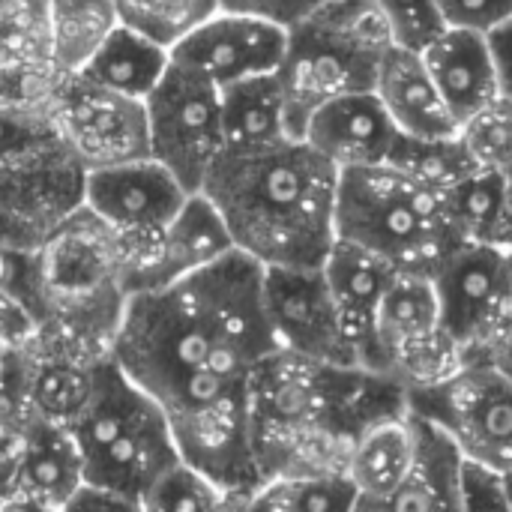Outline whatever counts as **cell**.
Masks as SVG:
<instances>
[{"mask_svg": "<svg viewBox=\"0 0 512 512\" xmlns=\"http://www.w3.org/2000/svg\"><path fill=\"white\" fill-rule=\"evenodd\" d=\"M336 234L360 243L405 273L432 276L468 243L447 207V192L408 177L390 162L342 168Z\"/></svg>", "mask_w": 512, "mask_h": 512, "instance_id": "cell-5", "label": "cell"}, {"mask_svg": "<svg viewBox=\"0 0 512 512\" xmlns=\"http://www.w3.org/2000/svg\"><path fill=\"white\" fill-rule=\"evenodd\" d=\"M117 15L132 30L174 48L186 33L222 9V0H114Z\"/></svg>", "mask_w": 512, "mask_h": 512, "instance_id": "cell-30", "label": "cell"}, {"mask_svg": "<svg viewBox=\"0 0 512 512\" xmlns=\"http://www.w3.org/2000/svg\"><path fill=\"white\" fill-rule=\"evenodd\" d=\"M285 45L288 27L264 15L222 6L171 48V60L222 90L243 78L276 72Z\"/></svg>", "mask_w": 512, "mask_h": 512, "instance_id": "cell-15", "label": "cell"}, {"mask_svg": "<svg viewBox=\"0 0 512 512\" xmlns=\"http://www.w3.org/2000/svg\"><path fill=\"white\" fill-rule=\"evenodd\" d=\"M462 366L465 354L441 321L432 276L399 270L378 306L372 372L414 393L447 381Z\"/></svg>", "mask_w": 512, "mask_h": 512, "instance_id": "cell-7", "label": "cell"}, {"mask_svg": "<svg viewBox=\"0 0 512 512\" xmlns=\"http://www.w3.org/2000/svg\"><path fill=\"white\" fill-rule=\"evenodd\" d=\"M48 60L45 0H0V69Z\"/></svg>", "mask_w": 512, "mask_h": 512, "instance_id": "cell-32", "label": "cell"}, {"mask_svg": "<svg viewBox=\"0 0 512 512\" xmlns=\"http://www.w3.org/2000/svg\"><path fill=\"white\" fill-rule=\"evenodd\" d=\"M168 63H171V48L159 45L156 39L120 21L78 75L114 93L147 99L150 90L165 75Z\"/></svg>", "mask_w": 512, "mask_h": 512, "instance_id": "cell-25", "label": "cell"}, {"mask_svg": "<svg viewBox=\"0 0 512 512\" xmlns=\"http://www.w3.org/2000/svg\"><path fill=\"white\" fill-rule=\"evenodd\" d=\"M492 51H495V63H498V81H501V93L512 99V21L504 27H498L495 33H489Z\"/></svg>", "mask_w": 512, "mask_h": 512, "instance_id": "cell-39", "label": "cell"}, {"mask_svg": "<svg viewBox=\"0 0 512 512\" xmlns=\"http://www.w3.org/2000/svg\"><path fill=\"white\" fill-rule=\"evenodd\" d=\"M246 510L333 512L357 510V489L345 474H294L264 480Z\"/></svg>", "mask_w": 512, "mask_h": 512, "instance_id": "cell-27", "label": "cell"}, {"mask_svg": "<svg viewBox=\"0 0 512 512\" xmlns=\"http://www.w3.org/2000/svg\"><path fill=\"white\" fill-rule=\"evenodd\" d=\"M441 321L465 354V363L512 327V252L492 243H462L432 273Z\"/></svg>", "mask_w": 512, "mask_h": 512, "instance_id": "cell-11", "label": "cell"}, {"mask_svg": "<svg viewBox=\"0 0 512 512\" xmlns=\"http://www.w3.org/2000/svg\"><path fill=\"white\" fill-rule=\"evenodd\" d=\"M81 483V456L69 429L30 420L18 450L0 465V510H66Z\"/></svg>", "mask_w": 512, "mask_h": 512, "instance_id": "cell-17", "label": "cell"}, {"mask_svg": "<svg viewBox=\"0 0 512 512\" xmlns=\"http://www.w3.org/2000/svg\"><path fill=\"white\" fill-rule=\"evenodd\" d=\"M42 330L39 315L12 291L0 288V339L12 348H27Z\"/></svg>", "mask_w": 512, "mask_h": 512, "instance_id": "cell-37", "label": "cell"}, {"mask_svg": "<svg viewBox=\"0 0 512 512\" xmlns=\"http://www.w3.org/2000/svg\"><path fill=\"white\" fill-rule=\"evenodd\" d=\"M414 456V420L411 408L369 426L345 468V477L357 489V512L381 510V504L402 486Z\"/></svg>", "mask_w": 512, "mask_h": 512, "instance_id": "cell-24", "label": "cell"}, {"mask_svg": "<svg viewBox=\"0 0 512 512\" xmlns=\"http://www.w3.org/2000/svg\"><path fill=\"white\" fill-rule=\"evenodd\" d=\"M405 408L408 393L381 372L276 348L249 381V429L261 483L345 474L360 435Z\"/></svg>", "mask_w": 512, "mask_h": 512, "instance_id": "cell-2", "label": "cell"}, {"mask_svg": "<svg viewBox=\"0 0 512 512\" xmlns=\"http://www.w3.org/2000/svg\"><path fill=\"white\" fill-rule=\"evenodd\" d=\"M324 276L330 285V294L336 300L342 327L357 351V360L363 369H372V345H375V318L378 306L390 288V282L399 276V267L381 258L378 252L351 243L336 240L330 255L324 258Z\"/></svg>", "mask_w": 512, "mask_h": 512, "instance_id": "cell-19", "label": "cell"}, {"mask_svg": "<svg viewBox=\"0 0 512 512\" xmlns=\"http://www.w3.org/2000/svg\"><path fill=\"white\" fill-rule=\"evenodd\" d=\"M504 495H507V510H512V471H504Z\"/></svg>", "mask_w": 512, "mask_h": 512, "instance_id": "cell-43", "label": "cell"}, {"mask_svg": "<svg viewBox=\"0 0 512 512\" xmlns=\"http://www.w3.org/2000/svg\"><path fill=\"white\" fill-rule=\"evenodd\" d=\"M15 354H18V348H12L9 342L0 339V387L6 384V378H9V372L15 366Z\"/></svg>", "mask_w": 512, "mask_h": 512, "instance_id": "cell-42", "label": "cell"}, {"mask_svg": "<svg viewBox=\"0 0 512 512\" xmlns=\"http://www.w3.org/2000/svg\"><path fill=\"white\" fill-rule=\"evenodd\" d=\"M327 0H222L225 9H237V12H252V15H264L282 27L297 24L300 18H306L309 12H315L318 6H324Z\"/></svg>", "mask_w": 512, "mask_h": 512, "instance_id": "cell-38", "label": "cell"}, {"mask_svg": "<svg viewBox=\"0 0 512 512\" xmlns=\"http://www.w3.org/2000/svg\"><path fill=\"white\" fill-rule=\"evenodd\" d=\"M273 351L264 264L240 249L180 282L129 294L111 342V360L168 414L180 456L237 510L261 486L249 381Z\"/></svg>", "mask_w": 512, "mask_h": 512, "instance_id": "cell-1", "label": "cell"}, {"mask_svg": "<svg viewBox=\"0 0 512 512\" xmlns=\"http://www.w3.org/2000/svg\"><path fill=\"white\" fill-rule=\"evenodd\" d=\"M465 147L480 168L510 171L512 168V99L495 96L489 105L474 111L459 129Z\"/></svg>", "mask_w": 512, "mask_h": 512, "instance_id": "cell-33", "label": "cell"}, {"mask_svg": "<svg viewBox=\"0 0 512 512\" xmlns=\"http://www.w3.org/2000/svg\"><path fill=\"white\" fill-rule=\"evenodd\" d=\"M414 420V456L402 486L381 504V512L408 510H462V465L465 453L447 429L429 417L411 411Z\"/></svg>", "mask_w": 512, "mask_h": 512, "instance_id": "cell-22", "label": "cell"}, {"mask_svg": "<svg viewBox=\"0 0 512 512\" xmlns=\"http://www.w3.org/2000/svg\"><path fill=\"white\" fill-rule=\"evenodd\" d=\"M51 117L87 171L150 156L144 99L114 93L81 75H63L51 99Z\"/></svg>", "mask_w": 512, "mask_h": 512, "instance_id": "cell-12", "label": "cell"}, {"mask_svg": "<svg viewBox=\"0 0 512 512\" xmlns=\"http://www.w3.org/2000/svg\"><path fill=\"white\" fill-rule=\"evenodd\" d=\"M375 93L405 135L444 138L462 129L417 48L393 45L387 51L375 78Z\"/></svg>", "mask_w": 512, "mask_h": 512, "instance_id": "cell-21", "label": "cell"}, {"mask_svg": "<svg viewBox=\"0 0 512 512\" xmlns=\"http://www.w3.org/2000/svg\"><path fill=\"white\" fill-rule=\"evenodd\" d=\"M126 243L129 294L180 282L237 249L219 207L201 189L186 198V204L162 231L150 237H126Z\"/></svg>", "mask_w": 512, "mask_h": 512, "instance_id": "cell-14", "label": "cell"}, {"mask_svg": "<svg viewBox=\"0 0 512 512\" xmlns=\"http://www.w3.org/2000/svg\"><path fill=\"white\" fill-rule=\"evenodd\" d=\"M474 363H489L492 369H498L501 375H507L512 381V327H507V330L483 351V357L474 360Z\"/></svg>", "mask_w": 512, "mask_h": 512, "instance_id": "cell-41", "label": "cell"}, {"mask_svg": "<svg viewBox=\"0 0 512 512\" xmlns=\"http://www.w3.org/2000/svg\"><path fill=\"white\" fill-rule=\"evenodd\" d=\"M339 168L306 138L222 150L201 192L219 207L234 246L264 267H321L336 234Z\"/></svg>", "mask_w": 512, "mask_h": 512, "instance_id": "cell-3", "label": "cell"}, {"mask_svg": "<svg viewBox=\"0 0 512 512\" xmlns=\"http://www.w3.org/2000/svg\"><path fill=\"white\" fill-rule=\"evenodd\" d=\"M420 54L459 123L501 96L498 63L486 33L444 27Z\"/></svg>", "mask_w": 512, "mask_h": 512, "instance_id": "cell-20", "label": "cell"}, {"mask_svg": "<svg viewBox=\"0 0 512 512\" xmlns=\"http://www.w3.org/2000/svg\"><path fill=\"white\" fill-rule=\"evenodd\" d=\"M459 492H462V510H507L504 471H495L483 462L465 459Z\"/></svg>", "mask_w": 512, "mask_h": 512, "instance_id": "cell-36", "label": "cell"}, {"mask_svg": "<svg viewBox=\"0 0 512 512\" xmlns=\"http://www.w3.org/2000/svg\"><path fill=\"white\" fill-rule=\"evenodd\" d=\"M303 138L342 171L387 162L399 126L375 90H357L315 108Z\"/></svg>", "mask_w": 512, "mask_h": 512, "instance_id": "cell-18", "label": "cell"}, {"mask_svg": "<svg viewBox=\"0 0 512 512\" xmlns=\"http://www.w3.org/2000/svg\"><path fill=\"white\" fill-rule=\"evenodd\" d=\"M387 162L405 171L408 177L429 183L435 189H444V192L480 168L459 132L444 135V138H423V135L399 132Z\"/></svg>", "mask_w": 512, "mask_h": 512, "instance_id": "cell-28", "label": "cell"}, {"mask_svg": "<svg viewBox=\"0 0 512 512\" xmlns=\"http://www.w3.org/2000/svg\"><path fill=\"white\" fill-rule=\"evenodd\" d=\"M396 45L375 0H327L288 27L285 57L276 69L294 135L324 102L375 90L381 60Z\"/></svg>", "mask_w": 512, "mask_h": 512, "instance_id": "cell-6", "label": "cell"}, {"mask_svg": "<svg viewBox=\"0 0 512 512\" xmlns=\"http://www.w3.org/2000/svg\"><path fill=\"white\" fill-rule=\"evenodd\" d=\"M375 6L393 30L396 45L423 51L444 30L435 0H375Z\"/></svg>", "mask_w": 512, "mask_h": 512, "instance_id": "cell-34", "label": "cell"}, {"mask_svg": "<svg viewBox=\"0 0 512 512\" xmlns=\"http://www.w3.org/2000/svg\"><path fill=\"white\" fill-rule=\"evenodd\" d=\"M219 93L225 150L249 153L297 138L288 114V99L276 72L243 78L237 84L222 87Z\"/></svg>", "mask_w": 512, "mask_h": 512, "instance_id": "cell-23", "label": "cell"}, {"mask_svg": "<svg viewBox=\"0 0 512 512\" xmlns=\"http://www.w3.org/2000/svg\"><path fill=\"white\" fill-rule=\"evenodd\" d=\"M264 312L276 348L333 366H360L324 267H264Z\"/></svg>", "mask_w": 512, "mask_h": 512, "instance_id": "cell-13", "label": "cell"}, {"mask_svg": "<svg viewBox=\"0 0 512 512\" xmlns=\"http://www.w3.org/2000/svg\"><path fill=\"white\" fill-rule=\"evenodd\" d=\"M138 510L213 512L237 510V507H234V498L219 483H213L204 471H198L195 465L180 459L153 480V486L144 492Z\"/></svg>", "mask_w": 512, "mask_h": 512, "instance_id": "cell-29", "label": "cell"}, {"mask_svg": "<svg viewBox=\"0 0 512 512\" xmlns=\"http://www.w3.org/2000/svg\"><path fill=\"white\" fill-rule=\"evenodd\" d=\"M444 27L495 33L512 21V0H435Z\"/></svg>", "mask_w": 512, "mask_h": 512, "instance_id": "cell-35", "label": "cell"}, {"mask_svg": "<svg viewBox=\"0 0 512 512\" xmlns=\"http://www.w3.org/2000/svg\"><path fill=\"white\" fill-rule=\"evenodd\" d=\"M192 192L153 156L84 174V207L123 237L162 231Z\"/></svg>", "mask_w": 512, "mask_h": 512, "instance_id": "cell-16", "label": "cell"}, {"mask_svg": "<svg viewBox=\"0 0 512 512\" xmlns=\"http://www.w3.org/2000/svg\"><path fill=\"white\" fill-rule=\"evenodd\" d=\"M117 24L114 0H45L51 66L60 75H78Z\"/></svg>", "mask_w": 512, "mask_h": 512, "instance_id": "cell-26", "label": "cell"}, {"mask_svg": "<svg viewBox=\"0 0 512 512\" xmlns=\"http://www.w3.org/2000/svg\"><path fill=\"white\" fill-rule=\"evenodd\" d=\"M408 408L447 429L465 459L512 471V381L489 363H465L447 381L408 393Z\"/></svg>", "mask_w": 512, "mask_h": 512, "instance_id": "cell-10", "label": "cell"}, {"mask_svg": "<svg viewBox=\"0 0 512 512\" xmlns=\"http://www.w3.org/2000/svg\"><path fill=\"white\" fill-rule=\"evenodd\" d=\"M84 174L60 132L0 159V243L39 249L84 204Z\"/></svg>", "mask_w": 512, "mask_h": 512, "instance_id": "cell-8", "label": "cell"}, {"mask_svg": "<svg viewBox=\"0 0 512 512\" xmlns=\"http://www.w3.org/2000/svg\"><path fill=\"white\" fill-rule=\"evenodd\" d=\"M504 192V171L477 168L465 180L447 189V207L468 243H489Z\"/></svg>", "mask_w": 512, "mask_h": 512, "instance_id": "cell-31", "label": "cell"}, {"mask_svg": "<svg viewBox=\"0 0 512 512\" xmlns=\"http://www.w3.org/2000/svg\"><path fill=\"white\" fill-rule=\"evenodd\" d=\"M66 429L78 447L84 483L117 495L129 510H138L153 480L183 459L162 405L111 354L93 366L87 402Z\"/></svg>", "mask_w": 512, "mask_h": 512, "instance_id": "cell-4", "label": "cell"}, {"mask_svg": "<svg viewBox=\"0 0 512 512\" xmlns=\"http://www.w3.org/2000/svg\"><path fill=\"white\" fill-rule=\"evenodd\" d=\"M489 243L512 252V168L504 171V192H501V204H498V216H495Z\"/></svg>", "mask_w": 512, "mask_h": 512, "instance_id": "cell-40", "label": "cell"}, {"mask_svg": "<svg viewBox=\"0 0 512 512\" xmlns=\"http://www.w3.org/2000/svg\"><path fill=\"white\" fill-rule=\"evenodd\" d=\"M144 105L150 156L159 159L189 192H198L225 150L219 87L171 60Z\"/></svg>", "mask_w": 512, "mask_h": 512, "instance_id": "cell-9", "label": "cell"}]
</instances>
